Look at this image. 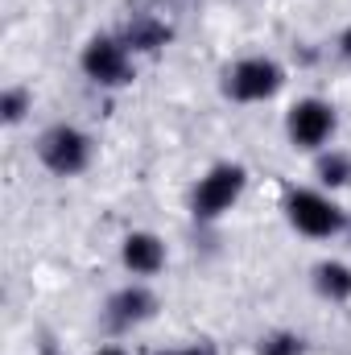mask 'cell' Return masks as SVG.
<instances>
[{"label":"cell","mask_w":351,"mask_h":355,"mask_svg":"<svg viewBox=\"0 0 351 355\" xmlns=\"http://www.w3.org/2000/svg\"><path fill=\"white\" fill-rule=\"evenodd\" d=\"M285 211H289L293 227H298V232H306V236H335V232L343 227L339 207H335L331 198L314 194V190H298V194H289Z\"/></svg>","instance_id":"obj_1"},{"label":"cell","mask_w":351,"mask_h":355,"mask_svg":"<svg viewBox=\"0 0 351 355\" xmlns=\"http://www.w3.org/2000/svg\"><path fill=\"white\" fill-rule=\"evenodd\" d=\"M87 157H91V141L71 124H58L42 137V162L54 174H79L87 166Z\"/></svg>","instance_id":"obj_2"},{"label":"cell","mask_w":351,"mask_h":355,"mask_svg":"<svg viewBox=\"0 0 351 355\" xmlns=\"http://www.w3.org/2000/svg\"><path fill=\"white\" fill-rule=\"evenodd\" d=\"M240 190H244V170L240 166H215L194 190V215L211 219V215L228 211L240 198Z\"/></svg>","instance_id":"obj_3"},{"label":"cell","mask_w":351,"mask_h":355,"mask_svg":"<svg viewBox=\"0 0 351 355\" xmlns=\"http://www.w3.org/2000/svg\"><path fill=\"white\" fill-rule=\"evenodd\" d=\"M335 128V112L323 103V99H302L293 112H289V137L293 145L302 149H318Z\"/></svg>","instance_id":"obj_4"},{"label":"cell","mask_w":351,"mask_h":355,"mask_svg":"<svg viewBox=\"0 0 351 355\" xmlns=\"http://www.w3.org/2000/svg\"><path fill=\"white\" fill-rule=\"evenodd\" d=\"M277 87H281V71H277V62H268V58H244V62L232 71V79H228V91H232L236 99H244V103L268 99Z\"/></svg>","instance_id":"obj_5"},{"label":"cell","mask_w":351,"mask_h":355,"mask_svg":"<svg viewBox=\"0 0 351 355\" xmlns=\"http://www.w3.org/2000/svg\"><path fill=\"white\" fill-rule=\"evenodd\" d=\"M83 71H87L95 83H128L132 79V67H128V50L120 42H91L83 50Z\"/></svg>","instance_id":"obj_6"},{"label":"cell","mask_w":351,"mask_h":355,"mask_svg":"<svg viewBox=\"0 0 351 355\" xmlns=\"http://www.w3.org/2000/svg\"><path fill=\"white\" fill-rule=\"evenodd\" d=\"M162 261H166V252H162V240H157V236L132 232V236L124 240V265L132 268V272H157Z\"/></svg>","instance_id":"obj_7"},{"label":"cell","mask_w":351,"mask_h":355,"mask_svg":"<svg viewBox=\"0 0 351 355\" xmlns=\"http://www.w3.org/2000/svg\"><path fill=\"white\" fill-rule=\"evenodd\" d=\"M153 293L149 289H141V285H132V289H120L116 297H112V322L116 327H128V322H145L149 314H153Z\"/></svg>","instance_id":"obj_8"},{"label":"cell","mask_w":351,"mask_h":355,"mask_svg":"<svg viewBox=\"0 0 351 355\" xmlns=\"http://www.w3.org/2000/svg\"><path fill=\"white\" fill-rule=\"evenodd\" d=\"M314 285H318V293H323V297L343 302V297H351V268L327 261V265L314 268Z\"/></svg>","instance_id":"obj_9"},{"label":"cell","mask_w":351,"mask_h":355,"mask_svg":"<svg viewBox=\"0 0 351 355\" xmlns=\"http://www.w3.org/2000/svg\"><path fill=\"white\" fill-rule=\"evenodd\" d=\"M166 37H170V29L157 25V21H149V17H137V21L128 25V33H124V42H128L132 50H153V46H162Z\"/></svg>","instance_id":"obj_10"},{"label":"cell","mask_w":351,"mask_h":355,"mask_svg":"<svg viewBox=\"0 0 351 355\" xmlns=\"http://www.w3.org/2000/svg\"><path fill=\"white\" fill-rule=\"evenodd\" d=\"M318 178H323L327 186H343V182H351V162L343 153H327V157L318 162Z\"/></svg>","instance_id":"obj_11"},{"label":"cell","mask_w":351,"mask_h":355,"mask_svg":"<svg viewBox=\"0 0 351 355\" xmlns=\"http://www.w3.org/2000/svg\"><path fill=\"white\" fill-rule=\"evenodd\" d=\"M261 355H302V339L298 335H268L261 343Z\"/></svg>","instance_id":"obj_12"},{"label":"cell","mask_w":351,"mask_h":355,"mask_svg":"<svg viewBox=\"0 0 351 355\" xmlns=\"http://www.w3.org/2000/svg\"><path fill=\"white\" fill-rule=\"evenodd\" d=\"M0 112H4V120H21L25 116V91H4Z\"/></svg>","instance_id":"obj_13"},{"label":"cell","mask_w":351,"mask_h":355,"mask_svg":"<svg viewBox=\"0 0 351 355\" xmlns=\"http://www.w3.org/2000/svg\"><path fill=\"white\" fill-rule=\"evenodd\" d=\"M339 46H343V54H348V58H351V29H348V33H343V37H339Z\"/></svg>","instance_id":"obj_14"},{"label":"cell","mask_w":351,"mask_h":355,"mask_svg":"<svg viewBox=\"0 0 351 355\" xmlns=\"http://www.w3.org/2000/svg\"><path fill=\"white\" fill-rule=\"evenodd\" d=\"M99 355H120V352H116V347H108V352H99Z\"/></svg>","instance_id":"obj_15"},{"label":"cell","mask_w":351,"mask_h":355,"mask_svg":"<svg viewBox=\"0 0 351 355\" xmlns=\"http://www.w3.org/2000/svg\"><path fill=\"white\" fill-rule=\"evenodd\" d=\"M174 355H198V352H174Z\"/></svg>","instance_id":"obj_16"}]
</instances>
